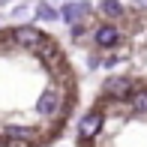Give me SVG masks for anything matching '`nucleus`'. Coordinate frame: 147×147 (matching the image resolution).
Instances as JSON below:
<instances>
[{"mask_svg":"<svg viewBox=\"0 0 147 147\" xmlns=\"http://www.w3.org/2000/svg\"><path fill=\"white\" fill-rule=\"evenodd\" d=\"M138 3H141V6H147V0H138Z\"/></svg>","mask_w":147,"mask_h":147,"instance_id":"nucleus-11","label":"nucleus"},{"mask_svg":"<svg viewBox=\"0 0 147 147\" xmlns=\"http://www.w3.org/2000/svg\"><path fill=\"white\" fill-rule=\"evenodd\" d=\"M3 39H6V42H15L18 48H27V51H36V48H39V45H42V42H45V39H48V36H45V33L39 30V27H30V24H21V27L9 30V33H6Z\"/></svg>","mask_w":147,"mask_h":147,"instance_id":"nucleus-2","label":"nucleus"},{"mask_svg":"<svg viewBox=\"0 0 147 147\" xmlns=\"http://www.w3.org/2000/svg\"><path fill=\"white\" fill-rule=\"evenodd\" d=\"M36 18H39V21H57V18H60V12H57L51 3H45V0H42V3L36 6Z\"/></svg>","mask_w":147,"mask_h":147,"instance_id":"nucleus-9","label":"nucleus"},{"mask_svg":"<svg viewBox=\"0 0 147 147\" xmlns=\"http://www.w3.org/2000/svg\"><path fill=\"white\" fill-rule=\"evenodd\" d=\"M132 90H135V78H129V75H111L108 81L102 84V99H111V102H129Z\"/></svg>","mask_w":147,"mask_h":147,"instance_id":"nucleus-1","label":"nucleus"},{"mask_svg":"<svg viewBox=\"0 0 147 147\" xmlns=\"http://www.w3.org/2000/svg\"><path fill=\"white\" fill-rule=\"evenodd\" d=\"M99 12L105 18H120L123 15V3L120 0H99Z\"/></svg>","mask_w":147,"mask_h":147,"instance_id":"nucleus-8","label":"nucleus"},{"mask_svg":"<svg viewBox=\"0 0 147 147\" xmlns=\"http://www.w3.org/2000/svg\"><path fill=\"white\" fill-rule=\"evenodd\" d=\"M0 3H9V0H0Z\"/></svg>","mask_w":147,"mask_h":147,"instance_id":"nucleus-12","label":"nucleus"},{"mask_svg":"<svg viewBox=\"0 0 147 147\" xmlns=\"http://www.w3.org/2000/svg\"><path fill=\"white\" fill-rule=\"evenodd\" d=\"M84 15H90V3H84V0H66L60 9V18L66 24H78Z\"/></svg>","mask_w":147,"mask_h":147,"instance_id":"nucleus-6","label":"nucleus"},{"mask_svg":"<svg viewBox=\"0 0 147 147\" xmlns=\"http://www.w3.org/2000/svg\"><path fill=\"white\" fill-rule=\"evenodd\" d=\"M102 108H93V111H87L81 120H78V138L81 141H90V138H96L99 135V129H102Z\"/></svg>","mask_w":147,"mask_h":147,"instance_id":"nucleus-4","label":"nucleus"},{"mask_svg":"<svg viewBox=\"0 0 147 147\" xmlns=\"http://www.w3.org/2000/svg\"><path fill=\"white\" fill-rule=\"evenodd\" d=\"M129 108L135 111V114H147V87H138L135 84V90H132V96H129Z\"/></svg>","mask_w":147,"mask_h":147,"instance_id":"nucleus-7","label":"nucleus"},{"mask_svg":"<svg viewBox=\"0 0 147 147\" xmlns=\"http://www.w3.org/2000/svg\"><path fill=\"white\" fill-rule=\"evenodd\" d=\"M93 42H96V48H114V45L120 42V30L114 27V24H108V21H105V24H99V27L96 30H93Z\"/></svg>","mask_w":147,"mask_h":147,"instance_id":"nucleus-5","label":"nucleus"},{"mask_svg":"<svg viewBox=\"0 0 147 147\" xmlns=\"http://www.w3.org/2000/svg\"><path fill=\"white\" fill-rule=\"evenodd\" d=\"M63 108H66V96H63L60 90H54V87L45 90L42 96L36 99V114L45 117V120H48V117H57Z\"/></svg>","mask_w":147,"mask_h":147,"instance_id":"nucleus-3","label":"nucleus"},{"mask_svg":"<svg viewBox=\"0 0 147 147\" xmlns=\"http://www.w3.org/2000/svg\"><path fill=\"white\" fill-rule=\"evenodd\" d=\"M27 12H30L27 6H15V9H12V15H15V18H24V15H27Z\"/></svg>","mask_w":147,"mask_h":147,"instance_id":"nucleus-10","label":"nucleus"}]
</instances>
